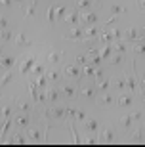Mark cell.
I'll return each mask as SVG.
<instances>
[{
    "label": "cell",
    "mask_w": 145,
    "mask_h": 147,
    "mask_svg": "<svg viewBox=\"0 0 145 147\" xmlns=\"http://www.w3.org/2000/svg\"><path fill=\"white\" fill-rule=\"evenodd\" d=\"M63 36L69 38V40H82V38H84V31H82L80 27H76V25H75V27L71 29L67 34H63Z\"/></svg>",
    "instance_id": "cell-1"
},
{
    "label": "cell",
    "mask_w": 145,
    "mask_h": 147,
    "mask_svg": "<svg viewBox=\"0 0 145 147\" xmlns=\"http://www.w3.org/2000/svg\"><path fill=\"white\" fill-rule=\"evenodd\" d=\"M36 65V55H29L27 59L21 63V73L23 75H27L29 71H32V67Z\"/></svg>",
    "instance_id": "cell-2"
},
{
    "label": "cell",
    "mask_w": 145,
    "mask_h": 147,
    "mask_svg": "<svg viewBox=\"0 0 145 147\" xmlns=\"http://www.w3.org/2000/svg\"><path fill=\"white\" fill-rule=\"evenodd\" d=\"M65 75L69 76V78H78V76H82V71L76 63L75 65H65Z\"/></svg>",
    "instance_id": "cell-3"
},
{
    "label": "cell",
    "mask_w": 145,
    "mask_h": 147,
    "mask_svg": "<svg viewBox=\"0 0 145 147\" xmlns=\"http://www.w3.org/2000/svg\"><path fill=\"white\" fill-rule=\"evenodd\" d=\"M27 136H29V140H34V142L46 140V136H42V134H40V130H38L36 126H34V128H29V130H27Z\"/></svg>",
    "instance_id": "cell-4"
},
{
    "label": "cell",
    "mask_w": 145,
    "mask_h": 147,
    "mask_svg": "<svg viewBox=\"0 0 145 147\" xmlns=\"http://www.w3.org/2000/svg\"><path fill=\"white\" fill-rule=\"evenodd\" d=\"M80 19H82V23H86L88 27H90V25H94L97 21V16L94 11H88V13H80Z\"/></svg>",
    "instance_id": "cell-5"
},
{
    "label": "cell",
    "mask_w": 145,
    "mask_h": 147,
    "mask_svg": "<svg viewBox=\"0 0 145 147\" xmlns=\"http://www.w3.org/2000/svg\"><path fill=\"white\" fill-rule=\"evenodd\" d=\"M61 57H63V52L61 50H52L48 54V63H59Z\"/></svg>",
    "instance_id": "cell-6"
},
{
    "label": "cell",
    "mask_w": 145,
    "mask_h": 147,
    "mask_svg": "<svg viewBox=\"0 0 145 147\" xmlns=\"http://www.w3.org/2000/svg\"><path fill=\"white\" fill-rule=\"evenodd\" d=\"M65 23H69V25H78V21H80V16H78V11H71L67 17H63Z\"/></svg>",
    "instance_id": "cell-7"
},
{
    "label": "cell",
    "mask_w": 145,
    "mask_h": 147,
    "mask_svg": "<svg viewBox=\"0 0 145 147\" xmlns=\"http://www.w3.org/2000/svg\"><path fill=\"white\" fill-rule=\"evenodd\" d=\"M13 124L19 126V128H21V126H27V124H29V117H27V115H16Z\"/></svg>",
    "instance_id": "cell-8"
},
{
    "label": "cell",
    "mask_w": 145,
    "mask_h": 147,
    "mask_svg": "<svg viewBox=\"0 0 145 147\" xmlns=\"http://www.w3.org/2000/svg\"><path fill=\"white\" fill-rule=\"evenodd\" d=\"M109 86H111V82H109L107 78H101V80H99V84L96 86V92H97V94L107 92V90H109Z\"/></svg>",
    "instance_id": "cell-9"
},
{
    "label": "cell",
    "mask_w": 145,
    "mask_h": 147,
    "mask_svg": "<svg viewBox=\"0 0 145 147\" xmlns=\"http://www.w3.org/2000/svg\"><path fill=\"white\" fill-rule=\"evenodd\" d=\"M16 44L19 46V48H23V46H25V48H29V46H31V42L25 38V33H19V34L16 36Z\"/></svg>",
    "instance_id": "cell-10"
},
{
    "label": "cell",
    "mask_w": 145,
    "mask_h": 147,
    "mask_svg": "<svg viewBox=\"0 0 145 147\" xmlns=\"http://www.w3.org/2000/svg\"><path fill=\"white\" fill-rule=\"evenodd\" d=\"M124 38H126V40H136V38H140V31L136 27H130L128 31L124 33Z\"/></svg>",
    "instance_id": "cell-11"
},
{
    "label": "cell",
    "mask_w": 145,
    "mask_h": 147,
    "mask_svg": "<svg viewBox=\"0 0 145 147\" xmlns=\"http://www.w3.org/2000/svg\"><path fill=\"white\" fill-rule=\"evenodd\" d=\"M67 115V107H54L52 109V119H63Z\"/></svg>",
    "instance_id": "cell-12"
},
{
    "label": "cell",
    "mask_w": 145,
    "mask_h": 147,
    "mask_svg": "<svg viewBox=\"0 0 145 147\" xmlns=\"http://www.w3.org/2000/svg\"><path fill=\"white\" fill-rule=\"evenodd\" d=\"M94 73H96V67L92 63H86L84 69H82V76H86V78H94Z\"/></svg>",
    "instance_id": "cell-13"
},
{
    "label": "cell",
    "mask_w": 145,
    "mask_h": 147,
    "mask_svg": "<svg viewBox=\"0 0 145 147\" xmlns=\"http://www.w3.org/2000/svg\"><path fill=\"white\" fill-rule=\"evenodd\" d=\"M97 101H99V105H111V103H113V96H111V94H107V92H103L101 96H99V99H97Z\"/></svg>",
    "instance_id": "cell-14"
},
{
    "label": "cell",
    "mask_w": 145,
    "mask_h": 147,
    "mask_svg": "<svg viewBox=\"0 0 145 147\" xmlns=\"http://www.w3.org/2000/svg\"><path fill=\"white\" fill-rule=\"evenodd\" d=\"M55 8L57 6H54V4H50V8H48V11H46V19H48L50 23H54L57 17H55Z\"/></svg>",
    "instance_id": "cell-15"
},
{
    "label": "cell",
    "mask_w": 145,
    "mask_h": 147,
    "mask_svg": "<svg viewBox=\"0 0 145 147\" xmlns=\"http://www.w3.org/2000/svg\"><path fill=\"white\" fill-rule=\"evenodd\" d=\"M84 128H86L88 132H96L97 130V120L96 119H88L86 122H84Z\"/></svg>",
    "instance_id": "cell-16"
},
{
    "label": "cell",
    "mask_w": 145,
    "mask_h": 147,
    "mask_svg": "<svg viewBox=\"0 0 145 147\" xmlns=\"http://www.w3.org/2000/svg\"><path fill=\"white\" fill-rule=\"evenodd\" d=\"M130 103H132V98H130V96H126V94H120V96H118V105H120V107H128Z\"/></svg>",
    "instance_id": "cell-17"
},
{
    "label": "cell",
    "mask_w": 145,
    "mask_h": 147,
    "mask_svg": "<svg viewBox=\"0 0 145 147\" xmlns=\"http://www.w3.org/2000/svg\"><path fill=\"white\" fill-rule=\"evenodd\" d=\"M113 138H115V134H113V130H111V128H105V130H103V134H101V140H103V142L111 143V142H113Z\"/></svg>",
    "instance_id": "cell-18"
},
{
    "label": "cell",
    "mask_w": 145,
    "mask_h": 147,
    "mask_svg": "<svg viewBox=\"0 0 145 147\" xmlns=\"http://www.w3.org/2000/svg\"><path fill=\"white\" fill-rule=\"evenodd\" d=\"M132 120H134V117L122 115V117H120V126H122V128H130V126H132Z\"/></svg>",
    "instance_id": "cell-19"
},
{
    "label": "cell",
    "mask_w": 145,
    "mask_h": 147,
    "mask_svg": "<svg viewBox=\"0 0 145 147\" xmlns=\"http://www.w3.org/2000/svg\"><path fill=\"white\" fill-rule=\"evenodd\" d=\"M126 75V73H124ZM126 86H128L130 92H136V78L132 75H126Z\"/></svg>",
    "instance_id": "cell-20"
},
{
    "label": "cell",
    "mask_w": 145,
    "mask_h": 147,
    "mask_svg": "<svg viewBox=\"0 0 145 147\" xmlns=\"http://www.w3.org/2000/svg\"><path fill=\"white\" fill-rule=\"evenodd\" d=\"M97 36V29L94 27V25H90V27L84 31V38H96Z\"/></svg>",
    "instance_id": "cell-21"
},
{
    "label": "cell",
    "mask_w": 145,
    "mask_h": 147,
    "mask_svg": "<svg viewBox=\"0 0 145 147\" xmlns=\"http://www.w3.org/2000/svg\"><path fill=\"white\" fill-rule=\"evenodd\" d=\"M99 38H101V44H103V46H107L109 42H113V40H115L111 33H101V34H99Z\"/></svg>",
    "instance_id": "cell-22"
},
{
    "label": "cell",
    "mask_w": 145,
    "mask_h": 147,
    "mask_svg": "<svg viewBox=\"0 0 145 147\" xmlns=\"http://www.w3.org/2000/svg\"><path fill=\"white\" fill-rule=\"evenodd\" d=\"M13 57L11 55H6V57H2V69H10L11 65H13Z\"/></svg>",
    "instance_id": "cell-23"
},
{
    "label": "cell",
    "mask_w": 145,
    "mask_h": 147,
    "mask_svg": "<svg viewBox=\"0 0 145 147\" xmlns=\"http://www.w3.org/2000/svg\"><path fill=\"white\" fill-rule=\"evenodd\" d=\"M115 86H117V90H118V92H124V88H126V75H122V76H120V78L117 80V84H115Z\"/></svg>",
    "instance_id": "cell-24"
},
{
    "label": "cell",
    "mask_w": 145,
    "mask_h": 147,
    "mask_svg": "<svg viewBox=\"0 0 145 147\" xmlns=\"http://www.w3.org/2000/svg\"><path fill=\"white\" fill-rule=\"evenodd\" d=\"M36 2L38 0H32L31 4H29V8L25 10V17H32V13H34V10H36Z\"/></svg>",
    "instance_id": "cell-25"
},
{
    "label": "cell",
    "mask_w": 145,
    "mask_h": 147,
    "mask_svg": "<svg viewBox=\"0 0 145 147\" xmlns=\"http://www.w3.org/2000/svg\"><path fill=\"white\" fill-rule=\"evenodd\" d=\"M46 94H48V99H50V101H57V98H59V92L55 90V88H50V90H48Z\"/></svg>",
    "instance_id": "cell-26"
},
{
    "label": "cell",
    "mask_w": 145,
    "mask_h": 147,
    "mask_svg": "<svg viewBox=\"0 0 145 147\" xmlns=\"http://www.w3.org/2000/svg\"><path fill=\"white\" fill-rule=\"evenodd\" d=\"M61 92H63L67 98H75V92H76V90L73 86H63V90H61Z\"/></svg>",
    "instance_id": "cell-27"
},
{
    "label": "cell",
    "mask_w": 145,
    "mask_h": 147,
    "mask_svg": "<svg viewBox=\"0 0 145 147\" xmlns=\"http://www.w3.org/2000/svg\"><path fill=\"white\" fill-rule=\"evenodd\" d=\"M82 96H84V98H92V96H94V94H97L96 92V88H90V86H88V88H82Z\"/></svg>",
    "instance_id": "cell-28"
},
{
    "label": "cell",
    "mask_w": 145,
    "mask_h": 147,
    "mask_svg": "<svg viewBox=\"0 0 145 147\" xmlns=\"http://www.w3.org/2000/svg\"><path fill=\"white\" fill-rule=\"evenodd\" d=\"M111 50H113V46H109V44L101 48V52H99V54H101V57H103V59H107L109 55H111Z\"/></svg>",
    "instance_id": "cell-29"
},
{
    "label": "cell",
    "mask_w": 145,
    "mask_h": 147,
    "mask_svg": "<svg viewBox=\"0 0 145 147\" xmlns=\"http://www.w3.org/2000/svg\"><path fill=\"white\" fill-rule=\"evenodd\" d=\"M76 8L78 10H88L90 8V0H76Z\"/></svg>",
    "instance_id": "cell-30"
},
{
    "label": "cell",
    "mask_w": 145,
    "mask_h": 147,
    "mask_svg": "<svg viewBox=\"0 0 145 147\" xmlns=\"http://www.w3.org/2000/svg\"><path fill=\"white\" fill-rule=\"evenodd\" d=\"M124 11H126V10H124V8H120L118 4H113V6H111V13H113V16H120V13H124Z\"/></svg>",
    "instance_id": "cell-31"
},
{
    "label": "cell",
    "mask_w": 145,
    "mask_h": 147,
    "mask_svg": "<svg viewBox=\"0 0 145 147\" xmlns=\"http://www.w3.org/2000/svg\"><path fill=\"white\" fill-rule=\"evenodd\" d=\"M76 115H78V111H76L75 107H67V117H69L71 122H73V120L76 119Z\"/></svg>",
    "instance_id": "cell-32"
},
{
    "label": "cell",
    "mask_w": 145,
    "mask_h": 147,
    "mask_svg": "<svg viewBox=\"0 0 145 147\" xmlns=\"http://www.w3.org/2000/svg\"><path fill=\"white\" fill-rule=\"evenodd\" d=\"M48 75H46V73H44L42 76H38V88H46V84H48Z\"/></svg>",
    "instance_id": "cell-33"
},
{
    "label": "cell",
    "mask_w": 145,
    "mask_h": 147,
    "mask_svg": "<svg viewBox=\"0 0 145 147\" xmlns=\"http://www.w3.org/2000/svg\"><path fill=\"white\" fill-rule=\"evenodd\" d=\"M32 75H34V76H42V75H44V67L36 63V65L32 67Z\"/></svg>",
    "instance_id": "cell-34"
},
{
    "label": "cell",
    "mask_w": 145,
    "mask_h": 147,
    "mask_svg": "<svg viewBox=\"0 0 145 147\" xmlns=\"http://www.w3.org/2000/svg\"><path fill=\"white\" fill-rule=\"evenodd\" d=\"M101 59H103V57H101V54H96L94 57H92V61H90V63H92L94 67H99V63H101Z\"/></svg>",
    "instance_id": "cell-35"
},
{
    "label": "cell",
    "mask_w": 145,
    "mask_h": 147,
    "mask_svg": "<svg viewBox=\"0 0 145 147\" xmlns=\"http://www.w3.org/2000/svg\"><path fill=\"white\" fill-rule=\"evenodd\" d=\"M63 16H65V6H57L55 8V17L57 19H63Z\"/></svg>",
    "instance_id": "cell-36"
},
{
    "label": "cell",
    "mask_w": 145,
    "mask_h": 147,
    "mask_svg": "<svg viewBox=\"0 0 145 147\" xmlns=\"http://www.w3.org/2000/svg\"><path fill=\"white\" fill-rule=\"evenodd\" d=\"M75 63H76L78 67H84V65H86V55H76Z\"/></svg>",
    "instance_id": "cell-37"
},
{
    "label": "cell",
    "mask_w": 145,
    "mask_h": 147,
    "mask_svg": "<svg viewBox=\"0 0 145 147\" xmlns=\"http://www.w3.org/2000/svg\"><path fill=\"white\" fill-rule=\"evenodd\" d=\"M113 50H117L118 54H122V52H126V44H124V42H118V44H115V46H113Z\"/></svg>",
    "instance_id": "cell-38"
},
{
    "label": "cell",
    "mask_w": 145,
    "mask_h": 147,
    "mask_svg": "<svg viewBox=\"0 0 145 147\" xmlns=\"http://www.w3.org/2000/svg\"><path fill=\"white\" fill-rule=\"evenodd\" d=\"M130 140H132V142H136V143L141 142V128H140V130H136L134 134H132V138H130Z\"/></svg>",
    "instance_id": "cell-39"
},
{
    "label": "cell",
    "mask_w": 145,
    "mask_h": 147,
    "mask_svg": "<svg viewBox=\"0 0 145 147\" xmlns=\"http://www.w3.org/2000/svg\"><path fill=\"white\" fill-rule=\"evenodd\" d=\"M134 54H145V44H136L134 46Z\"/></svg>",
    "instance_id": "cell-40"
},
{
    "label": "cell",
    "mask_w": 145,
    "mask_h": 147,
    "mask_svg": "<svg viewBox=\"0 0 145 147\" xmlns=\"http://www.w3.org/2000/svg\"><path fill=\"white\" fill-rule=\"evenodd\" d=\"M17 107H19L21 111H25V113H27V111L31 109V105H29L27 101H19V103H17Z\"/></svg>",
    "instance_id": "cell-41"
},
{
    "label": "cell",
    "mask_w": 145,
    "mask_h": 147,
    "mask_svg": "<svg viewBox=\"0 0 145 147\" xmlns=\"http://www.w3.org/2000/svg\"><path fill=\"white\" fill-rule=\"evenodd\" d=\"M46 75H48L50 80H57V78H59V73H57V71H48Z\"/></svg>",
    "instance_id": "cell-42"
},
{
    "label": "cell",
    "mask_w": 145,
    "mask_h": 147,
    "mask_svg": "<svg viewBox=\"0 0 145 147\" xmlns=\"http://www.w3.org/2000/svg\"><path fill=\"white\" fill-rule=\"evenodd\" d=\"M94 78H96V80H101V78H103V71H101V69H96V73H94Z\"/></svg>",
    "instance_id": "cell-43"
},
{
    "label": "cell",
    "mask_w": 145,
    "mask_h": 147,
    "mask_svg": "<svg viewBox=\"0 0 145 147\" xmlns=\"http://www.w3.org/2000/svg\"><path fill=\"white\" fill-rule=\"evenodd\" d=\"M11 76H13V75H11V73H8V75H6L4 78H2V86H6V84H8V82L11 80Z\"/></svg>",
    "instance_id": "cell-44"
},
{
    "label": "cell",
    "mask_w": 145,
    "mask_h": 147,
    "mask_svg": "<svg viewBox=\"0 0 145 147\" xmlns=\"http://www.w3.org/2000/svg\"><path fill=\"white\" fill-rule=\"evenodd\" d=\"M13 142L16 143H25V140H23L21 134H16V136H13Z\"/></svg>",
    "instance_id": "cell-45"
},
{
    "label": "cell",
    "mask_w": 145,
    "mask_h": 147,
    "mask_svg": "<svg viewBox=\"0 0 145 147\" xmlns=\"http://www.w3.org/2000/svg\"><path fill=\"white\" fill-rule=\"evenodd\" d=\"M118 63H122V55H120V54L113 57V65H118Z\"/></svg>",
    "instance_id": "cell-46"
},
{
    "label": "cell",
    "mask_w": 145,
    "mask_h": 147,
    "mask_svg": "<svg viewBox=\"0 0 145 147\" xmlns=\"http://www.w3.org/2000/svg\"><path fill=\"white\" fill-rule=\"evenodd\" d=\"M76 119L80 120V122H82V120H86V113H84V111H78V115H76Z\"/></svg>",
    "instance_id": "cell-47"
},
{
    "label": "cell",
    "mask_w": 145,
    "mask_h": 147,
    "mask_svg": "<svg viewBox=\"0 0 145 147\" xmlns=\"http://www.w3.org/2000/svg\"><path fill=\"white\" fill-rule=\"evenodd\" d=\"M10 36H11V34L8 33V31H2V34H0V38H2V40H10Z\"/></svg>",
    "instance_id": "cell-48"
},
{
    "label": "cell",
    "mask_w": 145,
    "mask_h": 147,
    "mask_svg": "<svg viewBox=\"0 0 145 147\" xmlns=\"http://www.w3.org/2000/svg\"><path fill=\"white\" fill-rule=\"evenodd\" d=\"M138 10L145 11V0H138Z\"/></svg>",
    "instance_id": "cell-49"
},
{
    "label": "cell",
    "mask_w": 145,
    "mask_h": 147,
    "mask_svg": "<svg viewBox=\"0 0 145 147\" xmlns=\"http://www.w3.org/2000/svg\"><path fill=\"white\" fill-rule=\"evenodd\" d=\"M0 27H2V31H6V27H8V19H6V17H2V21H0Z\"/></svg>",
    "instance_id": "cell-50"
},
{
    "label": "cell",
    "mask_w": 145,
    "mask_h": 147,
    "mask_svg": "<svg viewBox=\"0 0 145 147\" xmlns=\"http://www.w3.org/2000/svg\"><path fill=\"white\" fill-rule=\"evenodd\" d=\"M120 36H122V31H113V38L115 40H118Z\"/></svg>",
    "instance_id": "cell-51"
},
{
    "label": "cell",
    "mask_w": 145,
    "mask_h": 147,
    "mask_svg": "<svg viewBox=\"0 0 145 147\" xmlns=\"http://www.w3.org/2000/svg\"><path fill=\"white\" fill-rule=\"evenodd\" d=\"M132 117H134V120H141V111H134Z\"/></svg>",
    "instance_id": "cell-52"
},
{
    "label": "cell",
    "mask_w": 145,
    "mask_h": 147,
    "mask_svg": "<svg viewBox=\"0 0 145 147\" xmlns=\"http://www.w3.org/2000/svg\"><path fill=\"white\" fill-rule=\"evenodd\" d=\"M84 143H90V145H94V143H96V140H92V138H86V142Z\"/></svg>",
    "instance_id": "cell-53"
},
{
    "label": "cell",
    "mask_w": 145,
    "mask_h": 147,
    "mask_svg": "<svg viewBox=\"0 0 145 147\" xmlns=\"http://www.w3.org/2000/svg\"><path fill=\"white\" fill-rule=\"evenodd\" d=\"M140 96H141V101H143V103H145V88H143V90H141V94H140Z\"/></svg>",
    "instance_id": "cell-54"
},
{
    "label": "cell",
    "mask_w": 145,
    "mask_h": 147,
    "mask_svg": "<svg viewBox=\"0 0 145 147\" xmlns=\"http://www.w3.org/2000/svg\"><path fill=\"white\" fill-rule=\"evenodd\" d=\"M140 84H141V86L145 88V73H143V76H141V80H140Z\"/></svg>",
    "instance_id": "cell-55"
},
{
    "label": "cell",
    "mask_w": 145,
    "mask_h": 147,
    "mask_svg": "<svg viewBox=\"0 0 145 147\" xmlns=\"http://www.w3.org/2000/svg\"><path fill=\"white\" fill-rule=\"evenodd\" d=\"M140 36H141V38H145V27H143V29L140 31Z\"/></svg>",
    "instance_id": "cell-56"
},
{
    "label": "cell",
    "mask_w": 145,
    "mask_h": 147,
    "mask_svg": "<svg viewBox=\"0 0 145 147\" xmlns=\"http://www.w3.org/2000/svg\"><path fill=\"white\" fill-rule=\"evenodd\" d=\"M96 2H101V0H96Z\"/></svg>",
    "instance_id": "cell-57"
}]
</instances>
